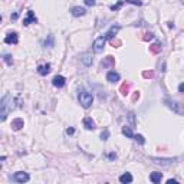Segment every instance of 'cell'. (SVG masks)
<instances>
[{"mask_svg":"<svg viewBox=\"0 0 184 184\" xmlns=\"http://www.w3.org/2000/svg\"><path fill=\"white\" fill-rule=\"evenodd\" d=\"M71 13L72 16H75V17H79V16H84L86 13V10L84 7H81V6H75V7H72L71 9Z\"/></svg>","mask_w":184,"mask_h":184,"instance_id":"cell-9","label":"cell"},{"mask_svg":"<svg viewBox=\"0 0 184 184\" xmlns=\"http://www.w3.org/2000/svg\"><path fill=\"white\" fill-rule=\"evenodd\" d=\"M164 102H165V105H167L168 108L173 109L175 114H178V115H184V105L183 104L175 102V101H170V99H165Z\"/></svg>","mask_w":184,"mask_h":184,"instance_id":"cell-3","label":"cell"},{"mask_svg":"<svg viewBox=\"0 0 184 184\" xmlns=\"http://www.w3.org/2000/svg\"><path fill=\"white\" fill-rule=\"evenodd\" d=\"M5 61H6V63H7V65H12V56H10V55H6L5 56Z\"/></svg>","mask_w":184,"mask_h":184,"instance_id":"cell-31","label":"cell"},{"mask_svg":"<svg viewBox=\"0 0 184 184\" xmlns=\"http://www.w3.org/2000/svg\"><path fill=\"white\" fill-rule=\"evenodd\" d=\"M23 125H24V122L22 118H14L13 121H12V130H13V131H19Z\"/></svg>","mask_w":184,"mask_h":184,"instance_id":"cell-11","label":"cell"},{"mask_svg":"<svg viewBox=\"0 0 184 184\" xmlns=\"http://www.w3.org/2000/svg\"><path fill=\"white\" fill-rule=\"evenodd\" d=\"M45 46H47V47H52L53 46V36H52V35L47 38V42L45 40Z\"/></svg>","mask_w":184,"mask_h":184,"instance_id":"cell-24","label":"cell"},{"mask_svg":"<svg viewBox=\"0 0 184 184\" xmlns=\"http://www.w3.org/2000/svg\"><path fill=\"white\" fill-rule=\"evenodd\" d=\"M17 42H19V36H17L16 32L9 33V35L5 38V43H7V45H16Z\"/></svg>","mask_w":184,"mask_h":184,"instance_id":"cell-7","label":"cell"},{"mask_svg":"<svg viewBox=\"0 0 184 184\" xmlns=\"http://www.w3.org/2000/svg\"><path fill=\"white\" fill-rule=\"evenodd\" d=\"M108 137H109V131H108V130H105V131L101 134V140H102V141H107Z\"/></svg>","mask_w":184,"mask_h":184,"instance_id":"cell-28","label":"cell"},{"mask_svg":"<svg viewBox=\"0 0 184 184\" xmlns=\"http://www.w3.org/2000/svg\"><path fill=\"white\" fill-rule=\"evenodd\" d=\"M73 132H75V130H73V128H68V130H66V134H68V135H72Z\"/></svg>","mask_w":184,"mask_h":184,"instance_id":"cell-33","label":"cell"},{"mask_svg":"<svg viewBox=\"0 0 184 184\" xmlns=\"http://www.w3.org/2000/svg\"><path fill=\"white\" fill-rule=\"evenodd\" d=\"M161 178H163V173H158V171H154V173H151L150 174V180H151L152 183H160Z\"/></svg>","mask_w":184,"mask_h":184,"instance_id":"cell-16","label":"cell"},{"mask_svg":"<svg viewBox=\"0 0 184 184\" xmlns=\"http://www.w3.org/2000/svg\"><path fill=\"white\" fill-rule=\"evenodd\" d=\"M78 99H79V104L84 107V108H89L92 102H94V96L91 92H88L86 89H81L79 94H78Z\"/></svg>","mask_w":184,"mask_h":184,"instance_id":"cell-2","label":"cell"},{"mask_svg":"<svg viewBox=\"0 0 184 184\" xmlns=\"http://www.w3.org/2000/svg\"><path fill=\"white\" fill-rule=\"evenodd\" d=\"M175 161V158H152V163L158 165H171Z\"/></svg>","mask_w":184,"mask_h":184,"instance_id":"cell-6","label":"cell"},{"mask_svg":"<svg viewBox=\"0 0 184 184\" xmlns=\"http://www.w3.org/2000/svg\"><path fill=\"white\" fill-rule=\"evenodd\" d=\"M134 140H135L137 142H140V144H144V142H145L144 137H142V135H140V134H138V135H134Z\"/></svg>","mask_w":184,"mask_h":184,"instance_id":"cell-27","label":"cell"},{"mask_svg":"<svg viewBox=\"0 0 184 184\" xmlns=\"http://www.w3.org/2000/svg\"><path fill=\"white\" fill-rule=\"evenodd\" d=\"M38 72L39 73H40V75H47V73H49V72H51V65H49V63H46V65H40L38 68Z\"/></svg>","mask_w":184,"mask_h":184,"instance_id":"cell-18","label":"cell"},{"mask_svg":"<svg viewBox=\"0 0 184 184\" xmlns=\"http://www.w3.org/2000/svg\"><path fill=\"white\" fill-rule=\"evenodd\" d=\"M14 108L13 105V98H12V95H5L3 98H2V102H0V119L2 121H5L7 118V115L12 109Z\"/></svg>","mask_w":184,"mask_h":184,"instance_id":"cell-1","label":"cell"},{"mask_svg":"<svg viewBox=\"0 0 184 184\" xmlns=\"http://www.w3.org/2000/svg\"><path fill=\"white\" fill-rule=\"evenodd\" d=\"M181 3H183V5H184V0H181Z\"/></svg>","mask_w":184,"mask_h":184,"instance_id":"cell-38","label":"cell"},{"mask_svg":"<svg viewBox=\"0 0 184 184\" xmlns=\"http://www.w3.org/2000/svg\"><path fill=\"white\" fill-rule=\"evenodd\" d=\"M111 43H112L114 47H118L119 45H121V42H119V40H115V39H111Z\"/></svg>","mask_w":184,"mask_h":184,"instance_id":"cell-30","label":"cell"},{"mask_svg":"<svg viewBox=\"0 0 184 184\" xmlns=\"http://www.w3.org/2000/svg\"><path fill=\"white\" fill-rule=\"evenodd\" d=\"M107 81H108V82H111V84H114V82H118V81H119V73H117L115 71H109L108 73H107Z\"/></svg>","mask_w":184,"mask_h":184,"instance_id":"cell-10","label":"cell"},{"mask_svg":"<svg viewBox=\"0 0 184 184\" xmlns=\"http://www.w3.org/2000/svg\"><path fill=\"white\" fill-rule=\"evenodd\" d=\"M36 22H38V19H36L35 13H33L32 10H29V12H28V16H26V19H23V24H24V26H28V24L36 23Z\"/></svg>","mask_w":184,"mask_h":184,"instance_id":"cell-8","label":"cell"},{"mask_svg":"<svg viewBox=\"0 0 184 184\" xmlns=\"http://www.w3.org/2000/svg\"><path fill=\"white\" fill-rule=\"evenodd\" d=\"M178 92H183L184 94V84H180L178 85Z\"/></svg>","mask_w":184,"mask_h":184,"instance_id":"cell-34","label":"cell"},{"mask_svg":"<svg viewBox=\"0 0 184 184\" xmlns=\"http://www.w3.org/2000/svg\"><path fill=\"white\" fill-rule=\"evenodd\" d=\"M119 181L124 184H127V183H131L132 181V175L130 174V173H125V174H122L121 177H119Z\"/></svg>","mask_w":184,"mask_h":184,"instance_id":"cell-20","label":"cell"},{"mask_svg":"<svg viewBox=\"0 0 184 184\" xmlns=\"http://www.w3.org/2000/svg\"><path fill=\"white\" fill-rule=\"evenodd\" d=\"M119 26H112V28L109 29L108 30V33H107V35H105V38L107 39H109V40H111V39H114V36H115V35H117V33L119 32Z\"/></svg>","mask_w":184,"mask_h":184,"instance_id":"cell-14","label":"cell"},{"mask_svg":"<svg viewBox=\"0 0 184 184\" xmlns=\"http://www.w3.org/2000/svg\"><path fill=\"white\" fill-rule=\"evenodd\" d=\"M142 76H144V78H154V72L152 71H144L142 72Z\"/></svg>","mask_w":184,"mask_h":184,"instance_id":"cell-26","label":"cell"},{"mask_svg":"<svg viewBox=\"0 0 184 184\" xmlns=\"http://www.w3.org/2000/svg\"><path fill=\"white\" fill-rule=\"evenodd\" d=\"M122 134L124 135H127L128 138H134V134H132V131H131V128L130 127H124L122 128Z\"/></svg>","mask_w":184,"mask_h":184,"instance_id":"cell-22","label":"cell"},{"mask_svg":"<svg viewBox=\"0 0 184 184\" xmlns=\"http://www.w3.org/2000/svg\"><path fill=\"white\" fill-rule=\"evenodd\" d=\"M124 3H131V5H135V6H141L142 5L141 0H124Z\"/></svg>","mask_w":184,"mask_h":184,"instance_id":"cell-23","label":"cell"},{"mask_svg":"<svg viewBox=\"0 0 184 184\" xmlns=\"http://www.w3.org/2000/svg\"><path fill=\"white\" fill-rule=\"evenodd\" d=\"M124 5V0H121V2H118L117 5H114V6H111V10H118V9H121V6Z\"/></svg>","mask_w":184,"mask_h":184,"instance_id":"cell-29","label":"cell"},{"mask_svg":"<svg viewBox=\"0 0 184 184\" xmlns=\"http://www.w3.org/2000/svg\"><path fill=\"white\" fill-rule=\"evenodd\" d=\"M12 180L16 181V183H26L29 181V174L28 173H23V171H17L12 175Z\"/></svg>","mask_w":184,"mask_h":184,"instance_id":"cell-5","label":"cell"},{"mask_svg":"<svg viewBox=\"0 0 184 184\" xmlns=\"http://www.w3.org/2000/svg\"><path fill=\"white\" fill-rule=\"evenodd\" d=\"M161 51H163V46H161V43H154V45H151L150 46V52L151 53H160Z\"/></svg>","mask_w":184,"mask_h":184,"instance_id":"cell-19","label":"cell"},{"mask_svg":"<svg viewBox=\"0 0 184 184\" xmlns=\"http://www.w3.org/2000/svg\"><path fill=\"white\" fill-rule=\"evenodd\" d=\"M17 17H19V13H14L13 16H12V19H13V20H14V19H17Z\"/></svg>","mask_w":184,"mask_h":184,"instance_id":"cell-36","label":"cell"},{"mask_svg":"<svg viewBox=\"0 0 184 184\" xmlns=\"http://www.w3.org/2000/svg\"><path fill=\"white\" fill-rule=\"evenodd\" d=\"M144 40H145V42H148V40H152V39H154V35H152V33H150V32H147L145 35H144Z\"/></svg>","mask_w":184,"mask_h":184,"instance_id":"cell-25","label":"cell"},{"mask_svg":"<svg viewBox=\"0 0 184 184\" xmlns=\"http://www.w3.org/2000/svg\"><path fill=\"white\" fill-rule=\"evenodd\" d=\"M174 183H177V181H175V180H173V178H170L168 181H167V184H174Z\"/></svg>","mask_w":184,"mask_h":184,"instance_id":"cell-35","label":"cell"},{"mask_svg":"<svg viewBox=\"0 0 184 184\" xmlns=\"http://www.w3.org/2000/svg\"><path fill=\"white\" fill-rule=\"evenodd\" d=\"M130 86H131V84H128V82H124L122 85H121V94L122 95H127L128 92H130Z\"/></svg>","mask_w":184,"mask_h":184,"instance_id":"cell-21","label":"cell"},{"mask_svg":"<svg viewBox=\"0 0 184 184\" xmlns=\"http://www.w3.org/2000/svg\"><path fill=\"white\" fill-rule=\"evenodd\" d=\"M114 65H115V61H114L112 56L105 58L104 61L101 62V66H102V68H108V66H114Z\"/></svg>","mask_w":184,"mask_h":184,"instance_id":"cell-17","label":"cell"},{"mask_svg":"<svg viewBox=\"0 0 184 184\" xmlns=\"http://www.w3.org/2000/svg\"><path fill=\"white\" fill-rule=\"evenodd\" d=\"M86 6H95V0H84Z\"/></svg>","mask_w":184,"mask_h":184,"instance_id":"cell-32","label":"cell"},{"mask_svg":"<svg viewBox=\"0 0 184 184\" xmlns=\"http://www.w3.org/2000/svg\"><path fill=\"white\" fill-rule=\"evenodd\" d=\"M84 127H85L86 130H94L95 128L94 119L91 118V117H85V118H84Z\"/></svg>","mask_w":184,"mask_h":184,"instance_id":"cell-15","label":"cell"},{"mask_svg":"<svg viewBox=\"0 0 184 184\" xmlns=\"http://www.w3.org/2000/svg\"><path fill=\"white\" fill-rule=\"evenodd\" d=\"M81 61H82V63H84L85 66H89L91 63H92V55H91L89 52L84 53V55L81 56Z\"/></svg>","mask_w":184,"mask_h":184,"instance_id":"cell-13","label":"cell"},{"mask_svg":"<svg viewBox=\"0 0 184 184\" xmlns=\"http://www.w3.org/2000/svg\"><path fill=\"white\" fill-rule=\"evenodd\" d=\"M52 84H53V86H56V88H62V86L65 85V78L61 76V75H56L55 78H53Z\"/></svg>","mask_w":184,"mask_h":184,"instance_id":"cell-12","label":"cell"},{"mask_svg":"<svg viewBox=\"0 0 184 184\" xmlns=\"http://www.w3.org/2000/svg\"><path fill=\"white\" fill-rule=\"evenodd\" d=\"M105 42H107V38L105 36H99V38L95 39L94 45H92V49H94V52L99 53L104 51V46H105Z\"/></svg>","mask_w":184,"mask_h":184,"instance_id":"cell-4","label":"cell"},{"mask_svg":"<svg viewBox=\"0 0 184 184\" xmlns=\"http://www.w3.org/2000/svg\"><path fill=\"white\" fill-rule=\"evenodd\" d=\"M115 157H117V156H115V154H114V152H112V154H109V158H111V160H114V158H115Z\"/></svg>","mask_w":184,"mask_h":184,"instance_id":"cell-37","label":"cell"}]
</instances>
